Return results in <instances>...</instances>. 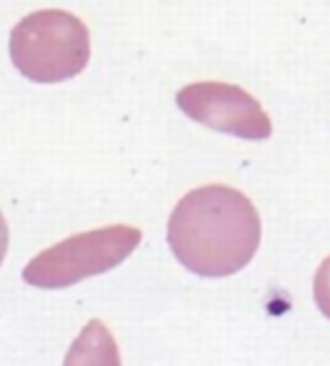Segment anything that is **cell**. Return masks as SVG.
<instances>
[{"instance_id": "cell-3", "label": "cell", "mask_w": 330, "mask_h": 366, "mask_svg": "<svg viewBox=\"0 0 330 366\" xmlns=\"http://www.w3.org/2000/svg\"><path fill=\"white\" fill-rule=\"evenodd\" d=\"M143 241V231L128 223H113L73 233L33 256L23 268V281L33 289L58 291L75 283L110 273L128 261Z\"/></svg>"}, {"instance_id": "cell-5", "label": "cell", "mask_w": 330, "mask_h": 366, "mask_svg": "<svg viewBox=\"0 0 330 366\" xmlns=\"http://www.w3.org/2000/svg\"><path fill=\"white\" fill-rule=\"evenodd\" d=\"M63 366H123L118 341L100 318H90L73 339Z\"/></svg>"}, {"instance_id": "cell-7", "label": "cell", "mask_w": 330, "mask_h": 366, "mask_svg": "<svg viewBox=\"0 0 330 366\" xmlns=\"http://www.w3.org/2000/svg\"><path fill=\"white\" fill-rule=\"evenodd\" d=\"M8 246H10V228H8L3 211H0V266H3V261L8 256Z\"/></svg>"}, {"instance_id": "cell-6", "label": "cell", "mask_w": 330, "mask_h": 366, "mask_svg": "<svg viewBox=\"0 0 330 366\" xmlns=\"http://www.w3.org/2000/svg\"><path fill=\"white\" fill-rule=\"evenodd\" d=\"M313 301L315 309L330 321V256L320 261L313 276Z\"/></svg>"}, {"instance_id": "cell-1", "label": "cell", "mask_w": 330, "mask_h": 366, "mask_svg": "<svg viewBox=\"0 0 330 366\" xmlns=\"http://www.w3.org/2000/svg\"><path fill=\"white\" fill-rule=\"evenodd\" d=\"M165 238L185 271L200 278H228L255 259L263 221L243 191L208 183L188 191L173 206Z\"/></svg>"}, {"instance_id": "cell-4", "label": "cell", "mask_w": 330, "mask_h": 366, "mask_svg": "<svg viewBox=\"0 0 330 366\" xmlns=\"http://www.w3.org/2000/svg\"><path fill=\"white\" fill-rule=\"evenodd\" d=\"M178 108L195 123L240 141H265L273 136V120L255 96L220 80H200L175 93Z\"/></svg>"}, {"instance_id": "cell-2", "label": "cell", "mask_w": 330, "mask_h": 366, "mask_svg": "<svg viewBox=\"0 0 330 366\" xmlns=\"http://www.w3.org/2000/svg\"><path fill=\"white\" fill-rule=\"evenodd\" d=\"M10 60L30 83L55 86L80 75L90 60V33L68 10H35L10 30Z\"/></svg>"}]
</instances>
